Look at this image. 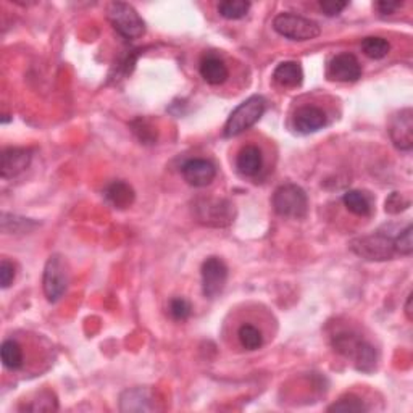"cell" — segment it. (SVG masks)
<instances>
[{
	"instance_id": "1",
	"label": "cell",
	"mask_w": 413,
	"mask_h": 413,
	"mask_svg": "<svg viewBox=\"0 0 413 413\" xmlns=\"http://www.w3.org/2000/svg\"><path fill=\"white\" fill-rule=\"evenodd\" d=\"M193 213L195 220L203 226L226 228L234 223L236 208L228 199L218 197H199L193 203Z\"/></svg>"
},
{
	"instance_id": "2",
	"label": "cell",
	"mask_w": 413,
	"mask_h": 413,
	"mask_svg": "<svg viewBox=\"0 0 413 413\" xmlns=\"http://www.w3.org/2000/svg\"><path fill=\"white\" fill-rule=\"evenodd\" d=\"M267 110V101L262 96H252L244 101L240 106L233 110L225 125L226 138H236L250 129L262 118Z\"/></svg>"
},
{
	"instance_id": "3",
	"label": "cell",
	"mask_w": 413,
	"mask_h": 413,
	"mask_svg": "<svg viewBox=\"0 0 413 413\" xmlns=\"http://www.w3.org/2000/svg\"><path fill=\"white\" fill-rule=\"evenodd\" d=\"M107 18L121 38L134 41L146 34V21L141 18L133 5L125 2H112L107 9Z\"/></svg>"
},
{
	"instance_id": "4",
	"label": "cell",
	"mask_w": 413,
	"mask_h": 413,
	"mask_svg": "<svg viewBox=\"0 0 413 413\" xmlns=\"http://www.w3.org/2000/svg\"><path fill=\"white\" fill-rule=\"evenodd\" d=\"M350 250L355 255H359L363 260L368 262H384L391 260L396 255V249H394V238L391 234L376 231L368 236L355 238L350 243Z\"/></svg>"
},
{
	"instance_id": "5",
	"label": "cell",
	"mask_w": 413,
	"mask_h": 413,
	"mask_svg": "<svg viewBox=\"0 0 413 413\" xmlns=\"http://www.w3.org/2000/svg\"><path fill=\"white\" fill-rule=\"evenodd\" d=\"M275 212L286 218L300 220L308 212V199L305 190L297 184H282L273 194Z\"/></svg>"
},
{
	"instance_id": "6",
	"label": "cell",
	"mask_w": 413,
	"mask_h": 413,
	"mask_svg": "<svg viewBox=\"0 0 413 413\" xmlns=\"http://www.w3.org/2000/svg\"><path fill=\"white\" fill-rule=\"evenodd\" d=\"M273 29L282 38L300 42L317 39L322 34V28L317 21L294 14H280L275 16Z\"/></svg>"
},
{
	"instance_id": "7",
	"label": "cell",
	"mask_w": 413,
	"mask_h": 413,
	"mask_svg": "<svg viewBox=\"0 0 413 413\" xmlns=\"http://www.w3.org/2000/svg\"><path fill=\"white\" fill-rule=\"evenodd\" d=\"M42 287L49 302H58L68 287V271L63 258L60 255H52L49 258L44 268V276H42Z\"/></svg>"
},
{
	"instance_id": "8",
	"label": "cell",
	"mask_w": 413,
	"mask_h": 413,
	"mask_svg": "<svg viewBox=\"0 0 413 413\" xmlns=\"http://www.w3.org/2000/svg\"><path fill=\"white\" fill-rule=\"evenodd\" d=\"M202 292L207 299H215L223 292L228 281V267L218 257H208L202 263Z\"/></svg>"
},
{
	"instance_id": "9",
	"label": "cell",
	"mask_w": 413,
	"mask_h": 413,
	"mask_svg": "<svg viewBox=\"0 0 413 413\" xmlns=\"http://www.w3.org/2000/svg\"><path fill=\"white\" fill-rule=\"evenodd\" d=\"M389 136L392 144L402 152L413 149V112L412 108H404L392 116Z\"/></svg>"
},
{
	"instance_id": "10",
	"label": "cell",
	"mask_w": 413,
	"mask_h": 413,
	"mask_svg": "<svg viewBox=\"0 0 413 413\" xmlns=\"http://www.w3.org/2000/svg\"><path fill=\"white\" fill-rule=\"evenodd\" d=\"M326 75L331 81L354 83L362 76V65L355 55L347 52L339 53L331 58Z\"/></svg>"
},
{
	"instance_id": "11",
	"label": "cell",
	"mask_w": 413,
	"mask_h": 413,
	"mask_svg": "<svg viewBox=\"0 0 413 413\" xmlns=\"http://www.w3.org/2000/svg\"><path fill=\"white\" fill-rule=\"evenodd\" d=\"M181 173L184 181L193 188H207L217 176V166L210 160L190 158L183 165Z\"/></svg>"
},
{
	"instance_id": "12",
	"label": "cell",
	"mask_w": 413,
	"mask_h": 413,
	"mask_svg": "<svg viewBox=\"0 0 413 413\" xmlns=\"http://www.w3.org/2000/svg\"><path fill=\"white\" fill-rule=\"evenodd\" d=\"M157 409L155 399H153V394L149 387H131V389H126L120 396V410L123 413L129 412H153Z\"/></svg>"
},
{
	"instance_id": "13",
	"label": "cell",
	"mask_w": 413,
	"mask_h": 413,
	"mask_svg": "<svg viewBox=\"0 0 413 413\" xmlns=\"http://www.w3.org/2000/svg\"><path fill=\"white\" fill-rule=\"evenodd\" d=\"M31 151L21 149V147H9L2 152L0 158V175L4 180H11L21 175L31 163Z\"/></svg>"
},
{
	"instance_id": "14",
	"label": "cell",
	"mask_w": 413,
	"mask_h": 413,
	"mask_svg": "<svg viewBox=\"0 0 413 413\" xmlns=\"http://www.w3.org/2000/svg\"><path fill=\"white\" fill-rule=\"evenodd\" d=\"M294 126L302 134L315 133L326 126V113L320 107H300L294 115Z\"/></svg>"
},
{
	"instance_id": "15",
	"label": "cell",
	"mask_w": 413,
	"mask_h": 413,
	"mask_svg": "<svg viewBox=\"0 0 413 413\" xmlns=\"http://www.w3.org/2000/svg\"><path fill=\"white\" fill-rule=\"evenodd\" d=\"M236 168L243 176H257L263 168V155L257 146H245L236 157Z\"/></svg>"
},
{
	"instance_id": "16",
	"label": "cell",
	"mask_w": 413,
	"mask_h": 413,
	"mask_svg": "<svg viewBox=\"0 0 413 413\" xmlns=\"http://www.w3.org/2000/svg\"><path fill=\"white\" fill-rule=\"evenodd\" d=\"M200 76L203 78V81L212 84V86H220L226 83V79L230 78V70L225 65V61L215 57V55H208V57L203 58L200 61Z\"/></svg>"
},
{
	"instance_id": "17",
	"label": "cell",
	"mask_w": 413,
	"mask_h": 413,
	"mask_svg": "<svg viewBox=\"0 0 413 413\" xmlns=\"http://www.w3.org/2000/svg\"><path fill=\"white\" fill-rule=\"evenodd\" d=\"M273 79L282 88H297L304 81V71L297 61H282L276 66Z\"/></svg>"
},
{
	"instance_id": "18",
	"label": "cell",
	"mask_w": 413,
	"mask_h": 413,
	"mask_svg": "<svg viewBox=\"0 0 413 413\" xmlns=\"http://www.w3.org/2000/svg\"><path fill=\"white\" fill-rule=\"evenodd\" d=\"M363 341H365V339L355 335L352 331H342L332 337V347H335L337 354L346 357V359L354 360L355 355L359 354Z\"/></svg>"
},
{
	"instance_id": "19",
	"label": "cell",
	"mask_w": 413,
	"mask_h": 413,
	"mask_svg": "<svg viewBox=\"0 0 413 413\" xmlns=\"http://www.w3.org/2000/svg\"><path fill=\"white\" fill-rule=\"evenodd\" d=\"M106 197L107 200L112 203L115 208H128L129 205H133L134 202V190L125 181H113L110 186L106 189Z\"/></svg>"
},
{
	"instance_id": "20",
	"label": "cell",
	"mask_w": 413,
	"mask_h": 413,
	"mask_svg": "<svg viewBox=\"0 0 413 413\" xmlns=\"http://www.w3.org/2000/svg\"><path fill=\"white\" fill-rule=\"evenodd\" d=\"M342 203L355 217H369L373 210L372 200H369V197L365 193H362V190H347V193L342 195Z\"/></svg>"
},
{
	"instance_id": "21",
	"label": "cell",
	"mask_w": 413,
	"mask_h": 413,
	"mask_svg": "<svg viewBox=\"0 0 413 413\" xmlns=\"http://www.w3.org/2000/svg\"><path fill=\"white\" fill-rule=\"evenodd\" d=\"M238 339L240 346L245 350H249V352H254V350H258L263 346L262 331L250 323H244L239 326Z\"/></svg>"
},
{
	"instance_id": "22",
	"label": "cell",
	"mask_w": 413,
	"mask_h": 413,
	"mask_svg": "<svg viewBox=\"0 0 413 413\" xmlns=\"http://www.w3.org/2000/svg\"><path fill=\"white\" fill-rule=\"evenodd\" d=\"M0 357H2L4 367L11 369V372L23 367V349L14 339L4 341L2 349H0Z\"/></svg>"
},
{
	"instance_id": "23",
	"label": "cell",
	"mask_w": 413,
	"mask_h": 413,
	"mask_svg": "<svg viewBox=\"0 0 413 413\" xmlns=\"http://www.w3.org/2000/svg\"><path fill=\"white\" fill-rule=\"evenodd\" d=\"M362 51L372 60H381L387 57L391 52L389 41L384 38H378V36H369L362 41Z\"/></svg>"
},
{
	"instance_id": "24",
	"label": "cell",
	"mask_w": 413,
	"mask_h": 413,
	"mask_svg": "<svg viewBox=\"0 0 413 413\" xmlns=\"http://www.w3.org/2000/svg\"><path fill=\"white\" fill-rule=\"evenodd\" d=\"M354 363L359 372L372 373L376 369V365H378V352H376V349L372 346V344L363 341L359 354L355 355Z\"/></svg>"
},
{
	"instance_id": "25",
	"label": "cell",
	"mask_w": 413,
	"mask_h": 413,
	"mask_svg": "<svg viewBox=\"0 0 413 413\" xmlns=\"http://www.w3.org/2000/svg\"><path fill=\"white\" fill-rule=\"evenodd\" d=\"M250 2L245 0H225L218 5V14L226 20H240L249 14Z\"/></svg>"
},
{
	"instance_id": "26",
	"label": "cell",
	"mask_w": 413,
	"mask_h": 413,
	"mask_svg": "<svg viewBox=\"0 0 413 413\" xmlns=\"http://www.w3.org/2000/svg\"><path fill=\"white\" fill-rule=\"evenodd\" d=\"M368 407L360 397L354 396V394H347L328 407V412H342V413H363L367 412Z\"/></svg>"
},
{
	"instance_id": "27",
	"label": "cell",
	"mask_w": 413,
	"mask_h": 413,
	"mask_svg": "<svg viewBox=\"0 0 413 413\" xmlns=\"http://www.w3.org/2000/svg\"><path fill=\"white\" fill-rule=\"evenodd\" d=\"M57 409H58V400L52 392H49V391L41 392L34 400H31L29 405L24 407V410H29V412H55Z\"/></svg>"
},
{
	"instance_id": "28",
	"label": "cell",
	"mask_w": 413,
	"mask_h": 413,
	"mask_svg": "<svg viewBox=\"0 0 413 413\" xmlns=\"http://www.w3.org/2000/svg\"><path fill=\"white\" fill-rule=\"evenodd\" d=\"M394 249L396 254L400 255H412L413 252V226L409 225L402 233H399L394 238Z\"/></svg>"
},
{
	"instance_id": "29",
	"label": "cell",
	"mask_w": 413,
	"mask_h": 413,
	"mask_svg": "<svg viewBox=\"0 0 413 413\" xmlns=\"http://www.w3.org/2000/svg\"><path fill=\"white\" fill-rule=\"evenodd\" d=\"M170 315L173 317L176 322H184L190 317V312H193V307H190L189 300L184 297H175L170 300Z\"/></svg>"
},
{
	"instance_id": "30",
	"label": "cell",
	"mask_w": 413,
	"mask_h": 413,
	"mask_svg": "<svg viewBox=\"0 0 413 413\" xmlns=\"http://www.w3.org/2000/svg\"><path fill=\"white\" fill-rule=\"evenodd\" d=\"M409 207H410V200L405 199V197L399 193H392L386 199V212L387 213L396 215V213L407 210Z\"/></svg>"
},
{
	"instance_id": "31",
	"label": "cell",
	"mask_w": 413,
	"mask_h": 413,
	"mask_svg": "<svg viewBox=\"0 0 413 413\" xmlns=\"http://www.w3.org/2000/svg\"><path fill=\"white\" fill-rule=\"evenodd\" d=\"M11 225V228H9L5 233H18V231H29L31 228H28V225H38V223H33V221L28 220V218H16V217H11V215L4 213L2 215V226H9Z\"/></svg>"
},
{
	"instance_id": "32",
	"label": "cell",
	"mask_w": 413,
	"mask_h": 413,
	"mask_svg": "<svg viewBox=\"0 0 413 413\" xmlns=\"http://www.w3.org/2000/svg\"><path fill=\"white\" fill-rule=\"evenodd\" d=\"M15 276L16 271L14 263H10L9 260H2V263H0V285H2V287H10L11 282L15 281Z\"/></svg>"
},
{
	"instance_id": "33",
	"label": "cell",
	"mask_w": 413,
	"mask_h": 413,
	"mask_svg": "<svg viewBox=\"0 0 413 413\" xmlns=\"http://www.w3.org/2000/svg\"><path fill=\"white\" fill-rule=\"evenodd\" d=\"M318 5L326 16H337L347 7L349 2H341V0H322Z\"/></svg>"
},
{
	"instance_id": "34",
	"label": "cell",
	"mask_w": 413,
	"mask_h": 413,
	"mask_svg": "<svg viewBox=\"0 0 413 413\" xmlns=\"http://www.w3.org/2000/svg\"><path fill=\"white\" fill-rule=\"evenodd\" d=\"M402 5V2H394V0H381V2L376 4V9H378L381 15H392L394 11H397Z\"/></svg>"
},
{
	"instance_id": "35",
	"label": "cell",
	"mask_w": 413,
	"mask_h": 413,
	"mask_svg": "<svg viewBox=\"0 0 413 413\" xmlns=\"http://www.w3.org/2000/svg\"><path fill=\"white\" fill-rule=\"evenodd\" d=\"M412 300H413V294L410 292L407 295V302H405V315L409 322H413V310H412Z\"/></svg>"
}]
</instances>
